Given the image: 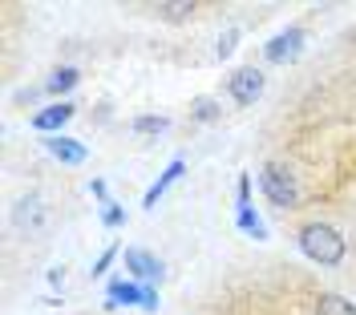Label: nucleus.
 <instances>
[{"mask_svg": "<svg viewBox=\"0 0 356 315\" xmlns=\"http://www.w3.org/2000/svg\"><path fill=\"white\" fill-rule=\"evenodd\" d=\"M300 250L308 255L312 263H320V267H336L344 259V239L328 223H308L300 230Z\"/></svg>", "mask_w": 356, "mask_h": 315, "instance_id": "obj_1", "label": "nucleus"}, {"mask_svg": "<svg viewBox=\"0 0 356 315\" xmlns=\"http://www.w3.org/2000/svg\"><path fill=\"white\" fill-rule=\"evenodd\" d=\"M259 186H264V194L280 210H291V206L300 203V182H296V174H291L284 162H267L264 174H259Z\"/></svg>", "mask_w": 356, "mask_h": 315, "instance_id": "obj_2", "label": "nucleus"}, {"mask_svg": "<svg viewBox=\"0 0 356 315\" xmlns=\"http://www.w3.org/2000/svg\"><path fill=\"white\" fill-rule=\"evenodd\" d=\"M227 90H231V97L239 101V105H255L259 97H264V73L259 69H235L231 73V81H227Z\"/></svg>", "mask_w": 356, "mask_h": 315, "instance_id": "obj_3", "label": "nucleus"}, {"mask_svg": "<svg viewBox=\"0 0 356 315\" xmlns=\"http://www.w3.org/2000/svg\"><path fill=\"white\" fill-rule=\"evenodd\" d=\"M300 49H304V28H284L280 37L267 41V61L271 65H288V61L300 57Z\"/></svg>", "mask_w": 356, "mask_h": 315, "instance_id": "obj_4", "label": "nucleus"}, {"mask_svg": "<svg viewBox=\"0 0 356 315\" xmlns=\"http://www.w3.org/2000/svg\"><path fill=\"white\" fill-rule=\"evenodd\" d=\"M126 267H130L134 275H138V279L146 283V287L162 279V263H158V259L150 255V250H138V247H130V250H126Z\"/></svg>", "mask_w": 356, "mask_h": 315, "instance_id": "obj_5", "label": "nucleus"}, {"mask_svg": "<svg viewBox=\"0 0 356 315\" xmlns=\"http://www.w3.org/2000/svg\"><path fill=\"white\" fill-rule=\"evenodd\" d=\"M73 105L69 101H53V105H44L41 113H33V130H41V134H53V130H61L69 117H73Z\"/></svg>", "mask_w": 356, "mask_h": 315, "instance_id": "obj_6", "label": "nucleus"}, {"mask_svg": "<svg viewBox=\"0 0 356 315\" xmlns=\"http://www.w3.org/2000/svg\"><path fill=\"white\" fill-rule=\"evenodd\" d=\"M110 307H122V303H138V307H146V287H138V283H126V279H118L110 283Z\"/></svg>", "mask_w": 356, "mask_h": 315, "instance_id": "obj_7", "label": "nucleus"}, {"mask_svg": "<svg viewBox=\"0 0 356 315\" xmlns=\"http://www.w3.org/2000/svg\"><path fill=\"white\" fill-rule=\"evenodd\" d=\"M182 170H186V162H182V158H175V162L166 166V174H162V178L150 186V190H146V203H142V206H158V198H162V194H166V190H170L178 178H182Z\"/></svg>", "mask_w": 356, "mask_h": 315, "instance_id": "obj_8", "label": "nucleus"}, {"mask_svg": "<svg viewBox=\"0 0 356 315\" xmlns=\"http://www.w3.org/2000/svg\"><path fill=\"white\" fill-rule=\"evenodd\" d=\"M44 146H49V154H53V158H61V162H69V166L86 162V146H81V142H73V137H49Z\"/></svg>", "mask_w": 356, "mask_h": 315, "instance_id": "obj_9", "label": "nucleus"}, {"mask_svg": "<svg viewBox=\"0 0 356 315\" xmlns=\"http://www.w3.org/2000/svg\"><path fill=\"white\" fill-rule=\"evenodd\" d=\"M77 81H81V73H77L73 65H61V69H53V73H49V81H44V93H69L73 85H77Z\"/></svg>", "mask_w": 356, "mask_h": 315, "instance_id": "obj_10", "label": "nucleus"}, {"mask_svg": "<svg viewBox=\"0 0 356 315\" xmlns=\"http://www.w3.org/2000/svg\"><path fill=\"white\" fill-rule=\"evenodd\" d=\"M316 315H356V307L344 295H320L316 299Z\"/></svg>", "mask_w": 356, "mask_h": 315, "instance_id": "obj_11", "label": "nucleus"}, {"mask_svg": "<svg viewBox=\"0 0 356 315\" xmlns=\"http://www.w3.org/2000/svg\"><path fill=\"white\" fill-rule=\"evenodd\" d=\"M239 226H243V230L251 235V239H259V243L267 239V226L259 223V214H255L251 206H239Z\"/></svg>", "mask_w": 356, "mask_h": 315, "instance_id": "obj_12", "label": "nucleus"}, {"mask_svg": "<svg viewBox=\"0 0 356 315\" xmlns=\"http://www.w3.org/2000/svg\"><path fill=\"white\" fill-rule=\"evenodd\" d=\"M17 223H21V226H41V223H44L41 203H37V198H24L21 210H17Z\"/></svg>", "mask_w": 356, "mask_h": 315, "instance_id": "obj_13", "label": "nucleus"}, {"mask_svg": "<svg viewBox=\"0 0 356 315\" xmlns=\"http://www.w3.org/2000/svg\"><path fill=\"white\" fill-rule=\"evenodd\" d=\"M219 101H211V97H199V101H195V105H191V117H195V121H219Z\"/></svg>", "mask_w": 356, "mask_h": 315, "instance_id": "obj_14", "label": "nucleus"}, {"mask_svg": "<svg viewBox=\"0 0 356 315\" xmlns=\"http://www.w3.org/2000/svg\"><path fill=\"white\" fill-rule=\"evenodd\" d=\"M134 130L138 134H162V130H170V121L166 117H134Z\"/></svg>", "mask_w": 356, "mask_h": 315, "instance_id": "obj_15", "label": "nucleus"}, {"mask_svg": "<svg viewBox=\"0 0 356 315\" xmlns=\"http://www.w3.org/2000/svg\"><path fill=\"white\" fill-rule=\"evenodd\" d=\"M235 41H239V28H227L219 37V49H215V53H219V57H231V53H235Z\"/></svg>", "mask_w": 356, "mask_h": 315, "instance_id": "obj_16", "label": "nucleus"}, {"mask_svg": "<svg viewBox=\"0 0 356 315\" xmlns=\"http://www.w3.org/2000/svg\"><path fill=\"white\" fill-rule=\"evenodd\" d=\"M102 219H106V226H122V223H126V214H122L113 203H106V214H102Z\"/></svg>", "mask_w": 356, "mask_h": 315, "instance_id": "obj_17", "label": "nucleus"}, {"mask_svg": "<svg viewBox=\"0 0 356 315\" xmlns=\"http://www.w3.org/2000/svg\"><path fill=\"white\" fill-rule=\"evenodd\" d=\"M113 255H118V250H102V255H97V263H93V275H102V271H106V267H110V263H113Z\"/></svg>", "mask_w": 356, "mask_h": 315, "instance_id": "obj_18", "label": "nucleus"}, {"mask_svg": "<svg viewBox=\"0 0 356 315\" xmlns=\"http://www.w3.org/2000/svg\"><path fill=\"white\" fill-rule=\"evenodd\" d=\"M158 12H166V17H182V12H195V4H162Z\"/></svg>", "mask_w": 356, "mask_h": 315, "instance_id": "obj_19", "label": "nucleus"}, {"mask_svg": "<svg viewBox=\"0 0 356 315\" xmlns=\"http://www.w3.org/2000/svg\"><path fill=\"white\" fill-rule=\"evenodd\" d=\"M49 283H53V287H61V283H65V267H53V271H49Z\"/></svg>", "mask_w": 356, "mask_h": 315, "instance_id": "obj_20", "label": "nucleus"}]
</instances>
